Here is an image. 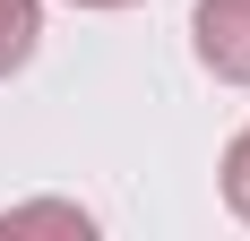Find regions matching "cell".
Returning a JSON list of instances; mask_svg holds the SVG:
<instances>
[{"label": "cell", "instance_id": "cell-2", "mask_svg": "<svg viewBox=\"0 0 250 241\" xmlns=\"http://www.w3.org/2000/svg\"><path fill=\"white\" fill-rule=\"evenodd\" d=\"M35 35H43V18H35V0H0V78L26 69V52H35Z\"/></svg>", "mask_w": 250, "mask_h": 241}, {"label": "cell", "instance_id": "cell-3", "mask_svg": "<svg viewBox=\"0 0 250 241\" xmlns=\"http://www.w3.org/2000/svg\"><path fill=\"white\" fill-rule=\"evenodd\" d=\"M225 198H233V216L250 224V129L225 146Z\"/></svg>", "mask_w": 250, "mask_h": 241}, {"label": "cell", "instance_id": "cell-4", "mask_svg": "<svg viewBox=\"0 0 250 241\" xmlns=\"http://www.w3.org/2000/svg\"><path fill=\"white\" fill-rule=\"evenodd\" d=\"M78 9H129V0H78Z\"/></svg>", "mask_w": 250, "mask_h": 241}, {"label": "cell", "instance_id": "cell-1", "mask_svg": "<svg viewBox=\"0 0 250 241\" xmlns=\"http://www.w3.org/2000/svg\"><path fill=\"white\" fill-rule=\"evenodd\" d=\"M190 43L216 78L250 86V0H199V18H190Z\"/></svg>", "mask_w": 250, "mask_h": 241}]
</instances>
